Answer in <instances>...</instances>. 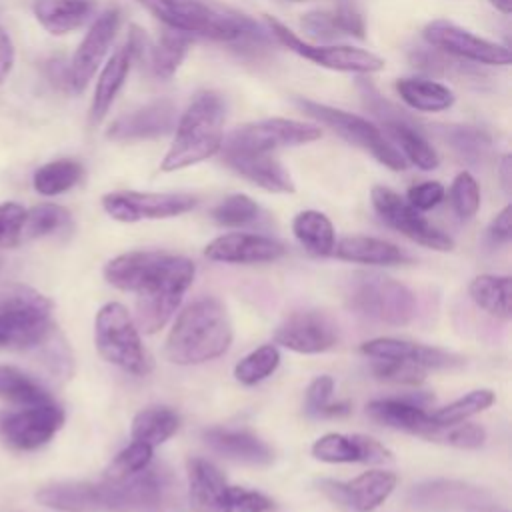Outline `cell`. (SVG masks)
I'll return each instance as SVG.
<instances>
[{
  "mask_svg": "<svg viewBox=\"0 0 512 512\" xmlns=\"http://www.w3.org/2000/svg\"><path fill=\"white\" fill-rule=\"evenodd\" d=\"M162 500V482L150 468L118 482H56L36 502L58 512H146Z\"/></svg>",
  "mask_w": 512,
  "mask_h": 512,
  "instance_id": "1",
  "label": "cell"
},
{
  "mask_svg": "<svg viewBox=\"0 0 512 512\" xmlns=\"http://www.w3.org/2000/svg\"><path fill=\"white\" fill-rule=\"evenodd\" d=\"M194 274L192 260L162 250H146L130 286V292L136 294V326L146 334L164 328L192 286Z\"/></svg>",
  "mask_w": 512,
  "mask_h": 512,
  "instance_id": "2",
  "label": "cell"
},
{
  "mask_svg": "<svg viewBox=\"0 0 512 512\" xmlns=\"http://www.w3.org/2000/svg\"><path fill=\"white\" fill-rule=\"evenodd\" d=\"M232 322L218 298H200L176 318L164 354L172 364L192 366L222 356L232 344Z\"/></svg>",
  "mask_w": 512,
  "mask_h": 512,
  "instance_id": "3",
  "label": "cell"
},
{
  "mask_svg": "<svg viewBox=\"0 0 512 512\" xmlns=\"http://www.w3.org/2000/svg\"><path fill=\"white\" fill-rule=\"evenodd\" d=\"M166 28L186 34H198L222 42H242L262 46L268 42L270 30L260 28L246 14L220 10L200 0H138Z\"/></svg>",
  "mask_w": 512,
  "mask_h": 512,
  "instance_id": "4",
  "label": "cell"
},
{
  "mask_svg": "<svg viewBox=\"0 0 512 512\" xmlns=\"http://www.w3.org/2000/svg\"><path fill=\"white\" fill-rule=\"evenodd\" d=\"M224 100L216 92H200L182 112L174 140L162 158V172L200 164L220 152L224 140Z\"/></svg>",
  "mask_w": 512,
  "mask_h": 512,
  "instance_id": "5",
  "label": "cell"
},
{
  "mask_svg": "<svg viewBox=\"0 0 512 512\" xmlns=\"http://www.w3.org/2000/svg\"><path fill=\"white\" fill-rule=\"evenodd\" d=\"M54 330L50 298L24 284L0 288V348L32 350Z\"/></svg>",
  "mask_w": 512,
  "mask_h": 512,
  "instance_id": "6",
  "label": "cell"
},
{
  "mask_svg": "<svg viewBox=\"0 0 512 512\" xmlns=\"http://www.w3.org/2000/svg\"><path fill=\"white\" fill-rule=\"evenodd\" d=\"M94 342L98 354L136 376H146L152 370V360L144 350L136 322L120 302L104 304L94 320Z\"/></svg>",
  "mask_w": 512,
  "mask_h": 512,
  "instance_id": "7",
  "label": "cell"
},
{
  "mask_svg": "<svg viewBox=\"0 0 512 512\" xmlns=\"http://www.w3.org/2000/svg\"><path fill=\"white\" fill-rule=\"evenodd\" d=\"M296 104L304 114L318 120L320 124L332 128L338 136H342L346 142L370 152L380 164H384L390 170H406L408 160L400 154V150L386 138V134L372 124L370 120L344 112L340 108H332L328 104H320L306 98H296Z\"/></svg>",
  "mask_w": 512,
  "mask_h": 512,
  "instance_id": "8",
  "label": "cell"
},
{
  "mask_svg": "<svg viewBox=\"0 0 512 512\" xmlns=\"http://www.w3.org/2000/svg\"><path fill=\"white\" fill-rule=\"evenodd\" d=\"M348 304L358 314L388 326H406L416 314L414 292L402 282L380 274L358 276Z\"/></svg>",
  "mask_w": 512,
  "mask_h": 512,
  "instance_id": "9",
  "label": "cell"
},
{
  "mask_svg": "<svg viewBox=\"0 0 512 512\" xmlns=\"http://www.w3.org/2000/svg\"><path fill=\"white\" fill-rule=\"evenodd\" d=\"M266 26L270 34L294 54L330 68L338 72H354V74H374L384 68V60L370 50L356 48V46H330V44H310L298 38L288 26L280 20L266 16Z\"/></svg>",
  "mask_w": 512,
  "mask_h": 512,
  "instance_id": "10",
  "label": "cell"
},
{
  "mask_svg": "<svg viewBox=\"0 0 512 512\" xmlns=\"http://www.w3.org/2000/svg\"><path fill=\"white\" fill-rule=\"evenodd\" d=\"M322 136V130L314 124H306L290 118H266L248 122L234 128L224 140L220 150L260 152L268 154L286 146H302Z\"/></svg>",
  "mask_w": 512,
  "mask_h": 512,
  "instance_id": "11",
  "label": "cell"
},
{
  "mask_svg": "<svg viewBox=\"0 0 512 512\" xmlns=\"http://www.w3.org/2000/svg\"><path fill=\"white\" fill-rule=\"evenodd\" d=\"M370 200L380 220L396 232H400L402 236L410 238L412 242L440 252H448L454 248V240L446 232L432 226L416 208H412L394 190L386 186H374L370 192Z\"/></svg>",
  "mask_w": 512,
  "mask_h": 512,
  "instance_id": "12",
  "label": "cell"
},
{
  "mask_svg": "<svg viewBox=\"0 0 512 512\" xmlns=\"http://www.w3.org/2000/svg\"><path fill=\"white\" fill-rule=\"evenodd\" d=\"M196 198L184 192H136L120 190L102 196V208L118 222L158 220L190 212Z\"/></svg>",
  "mask_w": 512,
  "mask_h": 512,
  "instance_id": "13",
  "label": "cell"
},
{
  "mask_svg": "<svg viewBox=\"0 0 512 512\" xmlns=\"http://www.w3.org/2000/svg\"><path fill=\"white\" fill-rule=\"evenodd\" d=\"M422 36L432 48L454 58L488 66H508L512 60V54L504 44L480 38L444 18L428 22L422 30Z\"/></svg>",
  "mask_w": 512,
  "mask_h": 512,
  "instance_id": "14",
  "label": "cell"
},
{
  "mask_svg": "<svg viewBox=\"0 0 512 512\" xmlns=\"http://www.w3.org/2000/svg\"><path fill=\"white\" fill-rule=\"evenodd\" d=\"M64 424V410L54 404L24 406L0 414V438L14 450H36L44 446Z\"/></svg>",
  "mask_w": 512,
  "mask_h": 512,
  "instance_id": "15",
  "label": "cell"
},
{
  "mask_svg": "<svg viewBox=\"0 0 512 512\" xmlns=\"http://www.w3.org/2000/svg\"><path fill=\"white\" fill-rule=\"evenodd\" d=\"M118 26H120V10L116 6H110L100 16H96V20L84 34L82 42L78 44L68 64L72 92H82L88 86V82L100 68L104 56L108 54L116 38Z\"/></svg>",
  "mask_w": 512,
  "mask_h": 512,
  "instance_id": "16",
  "label": "cell"
},
{
  "mask_svg": "<svg viewBox=\"0 0 512 512\" xmlns=\"http://www.w3.org/2000/svg\"><path fill=\"white\" fill-rule=\"evenodd\" d=\"M274 342L298 354H320L338 342V326L326 312L298 310L278 324Z\"/></svg>",
  "mask_w": 512,
  "mask_h": 512,
  "instance_id": "17",
  "label": "cell"
},
{
  "mask_svg": "<svg viewBox=\"0 0 512 512\" xmlns=\"http://www.w3.org/2000/svg\"><path fill=\"white\" fill-rule=\"evenodd\" d=\"M176 124V104L168 98L152 100L140 108L120 114L106 130L114 142H138L166 136Z\"/></svg>",
  "mask_w": 512,
  "mask_h": 512,
  "instance_id": "18",
  "label": "cell"
},
{
  "mask_svg": "<svg viewBox=\"0 0 512 512\" xmlns=\"http://www.w3.org/2000/svg\"><path fill=\"white\" fill-rule=\"evenodd\" d=\"M396 474L388 470H368L350 482L322 480L320 490L336 504L356 512H370L378 508L396 488Z\"/></svg>",
  "mask_w": 512,
  "mask_h": 512,
  "instance_id": "19",
  "label": "cell"
},
{
  "mask_svg": "<svg viewBox=\"0 0 512 512\" xmlns=\"http://www.w3.org/2000/svg\"><path fill=\"white\" fill-rule=\"evenodd\" d=\"M286 252L284 244L262 236L246 232H230L214 238L206 244L204 256L214 262L226 264H262L282 258Z\"/></svg>",
  "mask_w": 512,
  "mask_h": 512,
  "instance_id": "20",
  "label": "cell"
},
{
  "mask_svg": "<svg viewBox=\"0 0 512 512\" xmlns=\"http://www.w3.org/2000/svg\"><path fill=\"white\" fill-rule=\"evenodd\" d=\"M312 456L320 462H366L384 464L392 460V452L378 440L364 434H340L328 432L312 444Z\"/></svg>",
  "mask_w": 512,
  "mask_h": 512,
  "instance_id": "21",
  "label": "cell"
},
{
  "mask_svg": "<svg viewBox=\"0 0 512 512\" xmlns=\"http://www.w3.org/2000/svg\"><path fill=\"white\" fill-rule=\"evenodd\" d=\"M188 502L194 512H230V488L224 474L204 458H190Z\"/></svg>",
  "mask_w": 512,
  "mask_h": 512,
  "instance_id": "22",
  "label": "cell"
},
{
  "mask_svg": "<svg viewBox=\"0 0 512 512\" xmlns=\"http://www.w3.org/2000/svg\"><path fill=\"white\" fill-rule=\"evenodd\" d=\"M222 160L236 174L252 182L254 186L276 192V194H292L294 182L288 170L272 156L260 152H240V150H222Z\"/></svg>",
  "mask_w": 512,
  "mask_h": 512,
  "instance_id": "23",
  "label": "cell"
},
{
  "mask_svg": "<svg viewBox=\"0 0 512 512\" xmlns=\"http://www.w3.org/2000/svg\"><path fill=\"white\" fill-rule=\"evenodd\" d=\"M360 352L370 358H382V360H408L422 368H456L464 364V358L452 352H446L442 348L416 344L400 338H372L360 346Z\"/></svg>",
  "mask_w": 512,
  "mask_h": 512,
  "instance_id": "24",
  "label": "cell"
},
{
  "mask_svg": "<svg viewBox=\"0 0 512 512\" xmlns=\"http://www.w3.org/2000/svg\"><path fill=\"white\" fill-rule=\"evenodd\" d=\"M366 412L372 420H376L382 426L418 434L426 440H440L442 426H438L432 416L418 404L410 400L400 398H384V400H372L366 406Z\"/></svg>",
  "mask_w": 512,
  "mask_h": 512,
  "instance_id": "25",
  "label": "cell"
},
{
  "mask_svg": "<svg viewBox=\"0 0 512 512\" xmlns=\"http://www.w3.org/2000/svg\"><path fill=\"white\" fill-rule=\"evenodd\" d=\"M204 442L218 454L228 460L266 466L274 460L272 448L248 430H230V428H208L202 432Z\"/></svg>",
  "mask_w": 512,
  "mask_h": 512,
  "instance_id": "26",
  "label": "cell"
},
{
  "mask_svg": "<svg viewBox=\"0 0 512 512\" xmlns=\"http://www.w3.org/2000/svg\"><path fill=\"white\" fill-rule=\"evenodd\" d=\"M486 494L478 488L466 486L462 482H446V480H438V482H430V484H422L418 488L412 490V502L418 508H428V510H466V512H478L480 508H484L486 502Z\"/></svg>",
  "mask_w": 512,
  "mask_h": 512,
  "instance_id": "27",
  "label": "cell"
},
{
  "mask_svg": "<svg viewBox=\"0 0 512 512\" xmlns=\"http://www.w3.org/2000/svg\"><path fill=\"white\" fill-rule=\"evenodd\" d=\"M132 64H134V58H132L128 46L124 44L120 50H116L108 58V62L100 70V76H98L96 88H94V96H92V104H90V124L92 126H96L104 120V116L110 110L112 102L116 100L120 88L124 86Z\"/></svg>",
  "mask_w": 512,
  "mask_h": 512,
  "instance_id": "28",
  "label": "cell"
},
{
  "mask_svg": "<svg viewBox=\"0 0 512 512\" xmlns=\"http://www.w3.org/2000/svg\"><path fill=\"white\" fill-rule=\"evenodd\" d=\"M94 0H34L32 12L40 26L52 36L78 30L94 14Z\"/></svg>",
  "mask_w": 512,
  "mask_h": 512,
  "instance_id": "29",
  "label": "cell"
},
{
  "mask_svg": "<svg viewBox=\"0 0 512 512\" xmlns=\"http://www.w3.org/2000/svg\"><path fill=\"white\" fill-rule=\"evenodd\" d=\"M302 28L322 40L338 38V36H354V38H364L366 36V26L362 16L346 6L340 4L330 10H312L302 16Z\"/></svg>",
  "mask_w": 512,
  "mask_h": 512,
  "instance_id": "30",
  "label": "cell"
},
{
  "mask_svg": "<svg viewBox=\"0 0 512 512\" xmlns=\"http://www.w3.org/2000/svg\"><path fill=\"white\" fill-rule=\"evenodd\" d=\"M332 254L346 262L374 266L404 264L410 260L396 244L372 236H346L338 244H334Z\"/></svg>",
  "mask_w": 512,
  "mask_h": 512,
  "instance_id": "31",
  "label": "cell"
},
{
  "mask_svg": "<svg viewBox=\"0 0 512 512\" xmlns=\"http://www.w3.org/2000/svg\"><path fill=\"white\" fill-rule=\"evenodd\" d=\"M396 92L418 112H442L454 104V92L428 78H400L396 80Z\"/></svg>",
  "mask_w": 512,
  "mask_h": 512,
  "instance_id": "32",
  "label": "cell"
},
{
  "mask_svg": "<svg viewBox=\"0 0 512 512\" xmlns=\"http://www.w3.org/2000/svg\"><path fill=\"white\" fill-rule=\"evenodd\" d=\"M386 138L400 150V154L410 160L420 170H434L438 166V154L428 144V140L414 130L408 118L384 122Z\"/></svg>",
  "mask_w": 512,
  "mask_h": 512,
  "instance_id": "33",
  "label": "cell"
},
{
  "mask_svg": "<svg viewBox=\"0 0 512 512\" xmlns=\"http://www.w3.org/2000/svg\"><path fill=\"white\" fill-rule=\"evenodd\" d=\"M180 426V416L168 406H148L132 418V440L144 442L152 448L164 444L176 434Z\"/></svg>",
  "mask_w": 512,
  "mask_h": 512,
  "instance_id": "34",
  "label": "cell"
},
{
  "mask_svg": "<svg viewBox=\"0 0 512 512\" xmlns=\"http://www.w3.org/2000/svg\"><path fill=\"white\" fill-rule=\"evenodd\" d=\"M296 240L316 256H328L334 250V226L330 218L318 210H302L292 220Z\"/></svg>",
  "mask_w": 512,
  "mask_h": 512,
  "instance_id": "35",
  "label": "cell"
},
{
  "mask_svg": "<svg viewBox=\"0 0 512 512\" xmlns=\"http://www.w3.org/2000/svg\"><path fill=\"white\" fill-rule=\"evenodd\" d=\"M0 398L22 408L52 402L50 392L36 378L8 364H0Z\"/></svg>",
  "mask_w": 512,
  "mask_h": 512,
  "instance_id": "36",
  "label": "cell"
},
{
  "mask_svg": "<svg viewBox=\"0 0 512 512\" xmlns=\"http://www.w3.org/2000/svg\"><path fill=\"white\" fill-rule=\"evenodd\" d=\"M468 294L474 304L490 316L500 320L510 318V276L480 274L470 282Z\"/></svg>",
  "mask_w": 512,
  "mask_h": 512,
  "instance_id": "37",
  "label": "cell"
},
{
  "mask_svg": "<svg viewBox=\"0 0 512 512\" xmlns=\"http://www.w3.org/2000/svg\"><path fill=\"white\" fill-rule=\"evenodd\" d=\"M188 46H190V34L166 28L160 34L158 42L150 46V52H148V62L152 72L164 80L172 78L180 68L188 52Z\"/></svg>",
  "mask_w": 512,
  "mask_h": 512,
  "instance_id": "38",
  "label": "cell"
},
{
  "mask_svg": "<svg viewBox=\"0 0 512 512\" xmlns=\"http://www.w3.org/2000/svg\"><path fill=\"white\" fill-rule=\"evenodd\" d=\"M82 174H84V168L80 162L62 158V160H52V162L40 166L34 172L32 184L38 194L56 196V194H62V192H68L70 188H74L80 182Z\"/></svg>",
  "mask_w": 512,
  "mask_h": 512,
  "instance_id": "39",
  "label": "cell"
},
{
  "mask_svg": "<svg viewBox=\"0 0 512 512\" xmlns=\"http://www.w3.org/2000/svg\"><path fill=\"white\" fill-rule=\"evenodd\" d=\"M70 226V212L58 204H38L26 210L22 240L52 236Z\"/></svg>",
  "mask_w": 512,
  "mask_h": 512,
  "instance_id": "40",
  "label": "cell"
},
{
  "mask_svg": "<svg viewBox=\"0 0 512 512\" xmlns=\"http://www.w3.org/2000/svg\"><path fill=\"white\" fill-rule=\"evenodd\" d=\"M496 396L492 390L488 388H478V390H472L468 392L466 396L434 410L430 416L432 420L438 424V426H452V424H458V422H464L468 420L470 416L490 408L494 404Z\"/></svg>",
  "mask_w": 512,
  "mask_h": 512,
  "instance_id": "41",
  "label": "cell"
},
{
  "mask_svg": "<svg viewBox=\"0 0 512 512\" xmlns=\"http://www.w3.org/2000/svg\"><path fill=\"white\" fill-rule=\"evenodd\" d=\"M280 364V352L274 344H264L246 354L234 366V378L244 386H254L276 372Z\"/></svg>",
  "mask_w": 512,
  "mask_h": 512,
  "instance_id": "42",
  "label": "cell"
},
{
  "mask_svg": "<svg viewBox=\"0 0 512 512\" xmlns=\"http://www.w3.org/2000/svg\"><path fill=\"white\" fill-rule=\"evenodd\" d=\"M152 454H154L152 446L132 440L124 450H120L112 458V462L104 470V480L118 482V480H126L130 476L146 470L152 462Z\"/></svg>",
  "mask_w": 512,
  "mask_h": 512,
  "instance_id": "43",
  "label": "cell"
},
{
  "mask_svg": "<svg viewBox=\"0 0 512 512\" xmlns=\"http://www.w3.org/2000/svg\"><path fill=\"white\" fill-rule=\"evenodd\" d=\"M444 138L450 148L470 164H478L480 160H484L490 150L488 134L470 126H448L444 130Z\"/></svg>",
  "mask_w": 512,
  "mask_h": 512,
  "instance_id": "44",
  "label": "cell"
},
{
  "mask_svg": "<svg viewBox=\"0 0 512 512\" xmlns=\"http://www.w3.org/2000/svg\"><path fill=\"white\" fill-rule=\"evenodd\" d=\"M258 212H260V208L250 196L232 194V196H226L218 206H214L212 218L220 226L234 228V226H244V224L256 220Z\"/></svg>",
  "mask_w": 512,
  "mask_h": 512,
  "instance_id": "45",
  "label": "cell"
},
{
  "mask_svg": "<svg viewBox=\"0 0 512 512\" xmlns=\"http://www.w3.org/2000/svg\"><path fill=\"white\" fill-rule=\"evenodd\" d=\"M450 202L454 212L466 220L472 218L480 208V188L470 172H460L450 186Z\"/></svg>",
  "mask_w": 512,
  "mask_h": 512,
  "instance_id": "46",
  "label": "cell"
},
{
  "mask_svg": "<svg viewBox=\"0 0 512 512\" xmlns=\"http://www.w3.org/2000/svg\"><path fill=\"white\" fill-rule=\"evenodd\" d=\"M372 372L380 380L394 382V384H410V386H416L426 378V368L408 360L374 358Z\"/></svg>",
  "mask_w": 512,
  "mask_h": 512,
  "instance_id": "47",
  "label": "cell"
},
{
  "mask_svg": "<svg viewBox=\"0 0 512 512\" xmlns=\"http://www.w3.org/2000/svg\"><path fill=\"white\" fill-rule=\"evenodd\" d=\"M26 208L18 202L0 204V248H14L22 242Z\"/></svg>",
  "mask_w": 512,
  "mask_h": 512,
  "instance_id": "48",
  "label": "cell"
},
{
  "mask_svg": "<svg viewBox=\"0 0 512 512\" xmlns=\"http://www.w3.org/2000/svg\"><path fill=\"white\" fill-rule=\"evenodd\" d=\"M486 440V430L480 424L472 422H458L452 426H442L440 440L444 444H450L454 448H464V450H474L480 448Z\"/></svg>",
  "mask_w": 512,
  "mask_h": 512,
  "instance_id": "49",
  "label": "cell"
},
{
  "mask_svg": "<svg viewBox=\"0 0 512 512\" xmlns=\"http://www.w3.org/2000/svg\"><path fill=\"white\" fill-rule=\"evenodd\" d=\"M276 504L256 490H246L242 486L230 488V512H272Z\"/></svg>",
  "mask_w": 512,
  "mask_h": 512,
  "instance_id": "50",
  "label": "cell"
},
{
  "mask_svg": "<svg viewBox=\"0 0 512 512\" xmlns=\"http://www.w3.org/2000/svg\"><path fill=\"white\" fill-rule=\"evenodd\" d=\"M444 186L436 180H426V182H420V184H414L408 188V204L412 208H416L418 212H424V210H432L436 208L442 200H444Z\"/></svg>",
  "mask_w": 512,
  "mask_h": 512,
  "instance_id": "51",
  "label": "cell"
},
{
  "mask_svg": "<svg viewBox=\"0 0 512 512\" xmlns=\"http://www.w3.org/2000/svg\"><path fill=\"white\" fill-rule=\"evenodd\" d=\"M334 390V380L330 376H316L306 388V410L310 414H318L330 400Z\"/></svg>",
  "mask_w": 512,
  "mask_h": 512,
  "instance_id": "52",
  "label": "cell"
},
{
  "mask_svg": "<svg viewBox=\"0 0 512 512\" xmlns=\"http://www.w3.org/2000/svg\"><path fill=\"white\" fill-rule=\"evenodd\" d=\"M492 242H508L512 236V206H504L488 226Z\"/></svg>",
  "mask_w": 512,
  "mask_h": 512,
  "instance_id": "53",
  "label": "cell"
},
{
  "mask_svg": "<svg viewBox=\"0 0 512 512\" xmlns=\"http://www.w3.org/2000/svg\"><path fill=\"white\" fill-rule=\"evenodd\" d=\"M14 66V44L8 32L0 26V84L6 80Z\"/></svg>",
  "mask_w": 512,
  "mask_h": 512,
  "instance_id": "54",
  "label": "cell"
},
{
  "mask_svg": "<svg viewBox=\"0 0 512 512\" xmlns=\"http://www.w3.org/2000/svg\"><path fill=\"white\" fill-rule=\"evenodd\" d=\"M48 76H50L52 84H56L60 88H70V74H68V66H64V62L50 60L48 62Z\"/></svg>",
  "mask_w": 512,
  "mask_h": 512,
  "instance_id": "55",
  "label": "cell"
},
{
  "mask_svg": "<svg viewBox=\"0 0 512 512\" xmlns=\"http://www.w3.org/2000/svg\"><path fill=\"white\" fill-rule=\"evenodd\" d=\"M498 172H500V180H502L504 190L510 192V174H512V158H510V154H504V156L500 158Z\"/></svg>",
  "mask_w": 512,
  "mask_h": 512,
  "instance_id": "56",
  "label": "cell"
},
{
  "mask_svg": "<svg viewBox=\"0 0 512 512\" xmlns=\"http://www.w3.org/2000/svg\"><path fill=\"white\" fill-rule=\"evenodd\" d=\"M350 412V406L346 402H340V404H326L318 416H342V414H348Z\"/></svg>",
  "mask_w": 512,
  "mask_h": 512,
  "instance_id": "57",
  "label": "cell"
},
{
  "mask_svg": "<svg viewBox=\"0 0 512 512\" xmlns=\"http://www.w3.org/2000/svg\"><path fill=\"white\" fill-rule=\"evenodd\" d=\"M500 12H504V14H510V10H512V0H490Z\"/></svg>",
  "mask_w": 512,
  "mask_h": 512,
  "instance_id": "58",
  "label": "cell"
},
{
  "mask_svg": "<svg viewBox=\"0 0 512 512\" xmlns=\"http://www.w3.org/2000/svg\"><path fill=\"white\" fill-rule=\"evenodd\" d=\"M294 2H300V0H294Z\"/></svg>",
  "mask_w": 512,
  "mask_h": 512,
  "instance_id": "59",
  "label": "cell"
}]
</instances>
